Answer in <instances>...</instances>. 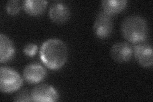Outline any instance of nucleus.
<instances>
[{"label":"nucleus","mask_w":153,"mask_h":102,"mask_svg":"<svg viewBox=\"0 0 153 102\" xmlns=\"http://www.w3.org/2000/svg\"><path fill=\"white\" fill-rule=\"evenodd\" d=\"M40 57L42 63L51 70H58L64 66L68 58V48L58 38H49L40 48Z\"/></svg>","instance_id":"obj_1"},{"label":"nucleus","mask_w":153,"mask_h":102,"mask_svg":"<svg viewBox=\"0 0 153 102\" xmlns=\"http://www.w3.org/2000/svg\"><path fill=\"white\" fill-rule=\"evenodd\" d=\"M121 31L123 37L133 44L146 41L148 32L147 22L140 16H129L123 21Z\"/></svg>","instance_id":"obj_2"},{"label":"nucleus","mask_w":153,"mask_h":102,"mask_svg":"<svg viewBox=\"0 0 153 102\" xmlns=\"http://www.w3.org/2000/svg\"><path fill=\"white\" fill-rule=\"evenodd\" d=\"M22 84L23 79L17 71L7 67L0 68V90L2 93H13Z\"/></svg>","instance_id":"obj_3"},{"label":"nucleus","mask_w":153,"mask_h":102,"mask_svg":"<svg viewBox=\"0 0 153 102\" xmlns=\"http://www.w3.org/2000/svg\"><path fill=\"white\" fill-rule=\"evenodd\" d=\"M114 24L112 16L102 10L99 12L93 24V32L100 39H106L113 32Z\"/></svg>","instance_id":"obj_4"},{"label":"nucleus","mask_w":153,"mask_h":102,"mask_svg":"<svg viewBox=\"0 0 153 102\" xmlns=\"http://www.w3.org/2000/svg\"><path fill=\"white\" fill-rule=\"evenodd\" d=\"M133 55L137 62L144 68H151L153 64L152 47L146 41L133 43Z\"/></svg>","instance_id":"obj_5"},{"label":"nucleus","mask_w":153,"mask_h":102,"mask_svg":"<svg viewBox=\"0 0 153 102\" xmlns=\"http://www.w3.org/2000/svg\"><path fill=\"white\" fill-rule=\"evenodd\" d=\"M31 93L33 101L54 102L59 100L58 92L53 86L49 84L38 85L32 89Z\"/></svg>","instance_id":"obj_6"},{"label":"nucleus","mask_w":153,"mask_h":102,"mask_svg":"<svg viewBox=\"0 0 153 102\" xmlns=\"http://www.w3.org/2000/svg\"><path fill=\"white\" fill-rule=\"evenodd\" d=\"M133 55V47L128 42H117L114 43L111 48V56L112 59L117 63L128 62L132 58Z\"/></svg>","instance_id":"obj_7"},{"label":"nucleus","mask_w":153,"mask_h":102,"mask_svg":"<svg viewBox=\"0 0 153 102\" xmlns=\"http://www.w3.org/2000/svg\"><path fill=\"white\" fill-rule=\"evenodd\" d=\"M23 78L31 84H38L44 80L47 75L45 68L38 63H30L23 70Z\"/></svg>","instance_id":"obj_8"},{"label":"nucleus","mask_w":153,"mask_h":102,"mask_svg":"<svg viewBox=\"0 0 153 102\" xmlns=\"http://www.w3.org/2000/svg\"><path fill=\"white\" fill-rule=\"evenodd\" d=\"M70 15V8L63 2L56 1L52 3L49 11L52 21L57 24H63L68 20Z\"/></svg>","instance_id":"obj_9"},{"label":"nucleus","mask_w":153,"mask_h":102,"mask_svg":"<svg viewBox=\"0 0 153 102\" xmlns=\"http://www.w3.org/2000/svg\"><path fill=\"white\" fill-rule=\"evenodd\" d=\"M15 47L12 40L3 33L0 34V63H4L12 59Z\"/></svg>","instance_id":"obj_10"},{"label":"nucleus","mask_w":153,"mask_h":102,"mask_svg":"<svg viewBox=\"0 0 153 102\" xmlns=\"http://www.w3.org/2000/svg\"><path fill=\"white\" fill-rule=\"evenodd\" d=\"M47 4L48 1L45 0H25L22 2V7L28 15L38 16L45 12Z\"/></svg>","instance_id":"obj_11"},{"label":"nucleus","mask_w":153,"mask_h":102,"mask_svg":"<svg viewBox=\"0 0 153 102\" xmlns=\"http://www.w3.org/2000/svg\"><path fill=\"white\" fill-rule=\"evenodd\" d=\"M127 3L126 0H103L101 2V5L103 12L112 16L122 12Z\"/></svg>","instance_id":"obj_12"},{"label":"nucleus","mask_w":153,"mask_h":102,"mask_svg":"<svg viewBox=\"0 0 153 102\" xmlns=\"http://www.w3.org/2000/svg\"><path fill=\"white\" fill-rule=\"evenodd\" d=\"M6 10L10 16H16L21 10L20 1L18 0H10L7 3Z\"/></svg>","instance_id":"obj_13"},{"label":"nucleus","mask_w":153,"mask_h":102,"mask_svg":"<svg viewBox=\"0 0 153 102\" xmlns=\"http://www.w3.org/2000/svg\"><path fill=\"white\" fill-rule=\"evenodd\" d=\"M15 101H33L31 92L27 90H23L18 93L13 98Z\"/></svg>","instance_id":"obj_14"},{"label":"nucleus","mask_w":153,"mask_h":102,"mask_svg":"<svg viewBox=\"0 0 153 102\" xmlns=\"http://www.w3.org/2000/svg\"><path fill=\"white\" fill-rule=\"evenodd\" d=\"M38 49V48L36 44L34 43H30L25 46L23 51L26 55L30 57H33L36 54Z\"/></svg>","instance_id":"obj_15"}]
</instances>
